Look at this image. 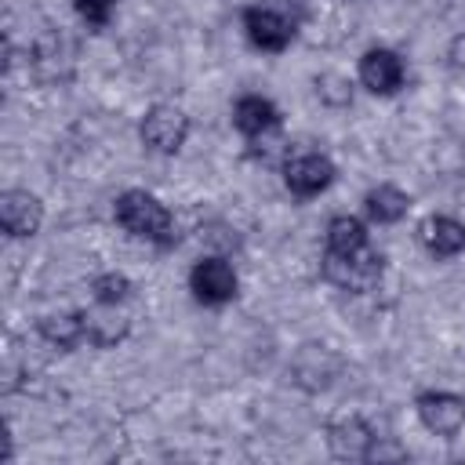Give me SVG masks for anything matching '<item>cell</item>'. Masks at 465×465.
<instances>
[{
  "instance_id": "cell-8",
  "label": "cell",
  "mask_w": 465,
  "mask_h": 465,
  "mask_svg": "<svg viewBox=\"0 0 465 465\" xmlns=\"http://www.w3.org/2000/svg\"><path fill=\"white\" fill-rule=\"evenodd\" d=\"M360 80L374 94H392L403 84V62H400V54L389 51V47H371L360 58Z\"/></svg>"
},
{
  "instance_id": "cell-2",
  "label": "cell",
  "mask_w": 465,
  "mask_h": 465,
  "mask_svg": "<svg viewBox=\"0 0 465 465\" xmlns=\"http://www.w3.org/2000/svg\"><path fill=\"white\" fill-rule=\"evenodd\" d=\"M247 36L262 51H283L298 29V7L291 0H262L243 15Z\"/></svg>"
},
{
  "instance_id": "cell-1",
  "label": "cell",
  "mask_w": 465,
  "mask_h": 465,
  "mask_svg": "<svg viewBox=\"0 0 465 465\" xmlns=\"http://www.w3.org/2000/svg\"><path fill=\"white\" fill-rule=\"evenodd\" d=\"M116 222L131 232V236H142V240H153V243H171L174 240V222H171V211L142 193V189H131L116 200Z\"/></svg>"
},
{
  "instance_id": "cell-10",
  "label": "cell",
  "mask_w": 465,
  "mask_h": 465,
  "mask_svg": "<svg viewBox=\"0 0 465 465\" xmlns=\"http://www.w3.org/2000/svg\"><path fill=\"white\" fill-rule=\"evenodd\" d=\"M232 120H236V127H240L247 138H258V134H269V131L280 127L276 105H272L269 98H262V94H243V98L236 102V109H232Z\"/></svg>"
},
{
  "instance_id": "cell-5",
  "label": "cell",
  "mask_w": 465,
  "mask_h": 465,
  "mask_svg": "<svg viewBox=\"0 0 465 465\" xmlns=\"http://www.w3.org/2000/svg\"><path fill=\"white\" fill-rule=\"evenodd\" d=\"M189 134V120L174 105H153L142 120V142L156 153H174Z\"/></svg>"
},
{
  "instance_id": "cell-14",
  "label": "cell",
  "mask_w": 465,
  "mask_h": 465,
  "mask_svg": "<svg viewBox=\"0 0 465 465\" xmlns=\"http://www.w3.org/2000/svg\"><path fill=\"white\" fill-rule=\"evenodd\" d=\"M127 334V320L113 312H84V338L94 345H113Z\"/></svg>"
},
{
  "instance_id": "cell-13",
  "label": "cell",
  "mask_w": 465,
  "mask_h": 465,
  "mask_svg": "<svg viewBox=\"0 0 465 465\" xmlns=\"http://www.w3.org/2000/svg\"><path fill=\"white\" fill-rule=\"evenodd\" d=\"M367 214L374 222H400L407 214V193H400L396 185H378L367 193Z\"/></svg>"
},
{
  "instance_id": "cell-12",
  "label": "cell",
  "mask_w": 465,
  "mask_h": 465,
  "mask_svg": "<svg viewBox=\"0 0 465 465\" xmlns=\"http://www.w3.org/2000/svg\"><path fill=\"white\" fill-rule=\"evenodd\" d=\"M363 247H367V229L360 218H349V214L331 218V225H327V251L331 254H352Z\"/></svg>"
},
{
  "instance_id": "cell-11",
  "label": "cell",
  "mask_w": 465,
  "mask_h": 465,
  "mask_svg": "<svg viewBox=\"0 0 465 465\" xmlns=\"http://www.w3.org/2000/svg\"><path fill=\"white\" fill-rule=\"evenodd\" d=\"M421 243L436 254V258H450L465 247V225L458 218H447V214H436V218H425L421 225Z\"/></svg>"
},
{
  "instance_id": "cell-4",
  "label": "cell",
  "mask_w": 465,
  "mask_h": 465,
  "mask_svg": "<svg viewBox=\"0 0 465 465\" xmlns=\"http://www.w3.org/2000/svg\"><path fill=\"white\" fill-rule=\"evenodd\" d=\"M331 178H334V163H331L323 153L305 149V153H291V156H287L283 182H287L291 193H298V196H316L320 189L331 185Z\"/></svg>"
},
{
  "instance_id": "cell-7",
  "label": "cell",
  "mask_w": 465,
  "mask_h": 465,
  "mask_svg": "<svg viewBox=\"0 0 465 465\" xmlns=\"http://www.w3.org/2000/svg\"><path fill=\"white\" fill-rule=\"evenodd\" d=\"M418 414L429 432L454 436L465 425V400L454 392H425V396H418Z\"/></svg>"
},
{
  "instance_id": "cell-9",
  "label": "cell",
  "mask_w": 465,
  "mask_h": 465,
  "mask_svg": "<svg viewBox=\"0 0 465 465\" xmlns=\"http://www.w3.org/2000/svg\"><path fill=\"white\" fill-rule=\"evenodd\" d=\"M0 222L11 236H33L40 229V200L33 193L11 189L0 200Z\"/></svg>"
},
{
  "instance_id": "cell-17",
  "label": "cell",
  "mask_w": 465,
  "mask_h": 465,
  "mask_svg": "<svg viewBox=\"0 0 465 465\" xmlns=\"http://www.w3.org/2000/svg\"><path fill=\"white\" fill-rule=\"evenodd\" d=\"M113 7H116V0H76L80 18L91 22V25H105L109 15H113Z\"/></svg>"
},
{
  "instance_id": "cell-15",
  "label": "cell",
  "mask_w": 465,
  "mask_h": 465,
  "mask_svg": "<svg viewBox=\"0 0 465 465\" xmlns=\"http://www.w3.org/2000/svg\"><path fill=\"white\" fill-rule=\"evenodd\" d=\"M40 331H44V338H47V341H54V345L69 349V345H76V341L84 338V312H62V316H47Z\"/></svg>"
},
{
  "instance_id": "cell-16",
  "label": "cell",
  "mask_w": 465,
  "mask_h": 465,
  "mask_svg": "<svg viewBox=\"0 0 465 465\" xmlns=\"http://www.w3.org/2000/svg\"><path fill=\"white\" fill-rule=\"evenodd\" d=\"M94 294H98L102 305H116V302H124L131 294V280L120 276V272H105V276L94 280Z\"/></svg>"
},
{
  "instance_id": "cell-6",
  "label": "cell",
  "mask_w": 465,
  "mask_h": 465,
  "mask_svg": "<svg viewBox=\"0 0 465 465\" xmlns=\"http://www.w3.org/2000/svg\"><path fill=\"white\" fill-rule=\"evenodd\" d=\"M189 287H193L196 302H203V305H222V302H229V298L236 294V272H232V265L222 262V258H203V262L193 265Z\"/></svg>"
},
{
  "instance_id": "cell-3",
  "label": "cell",
  "mask_w": 465,
  "mask_h": 465,
  "mask_svg": "<svg viewBox=\"0 0 465 465\" xmlns=\"http://www.w3.org/2000/svg\"><path fill=\"white\" fill-rule=\"evenodd\" d=\"M323 272L331 283L345 287V291H371L381 276V254L374 251H352V254H331L323 258Z\"/></svg>"
}]
</instances>
